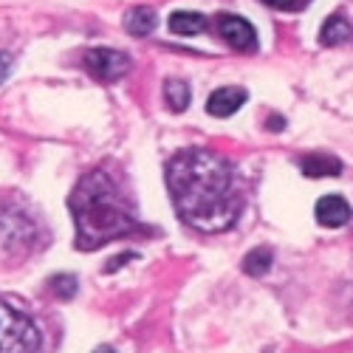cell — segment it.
Masks as SVG:
<instances>
[{"label":"cell","mask_w":353,"mask_h":353,"mask_svg":"<svg viewBox=\"0 0 353 353\" xmlns=\"http://www.w3.org/2000/svg\"><path fill=\"white\" fill-rule=\"evenodd\" d=\"M272 263H274L272 249L257 246V249H252V252L243 257V272H246L249 277H263V274L272 269Z\"/></svg>","instance_id":"obj_13"},{"label":"cell","mask_w":353,"mask_h":353,"mask_svg":"<svg viewBox=\"0 0 353 353\" xmlns=\"http://www.w3.org/2000/svg\"><path fill=\"white\" fill-rule=\"evenodd\" d=\"M128 260H136V254H130V252H125V254H119V257H116V263H108V266H105V272L110 274V272H116V269H119V266H125V263Z\"/></svg>","instance_id":"obj_17"},{"label":"cell","mask_w":353,"mask_h":353,"mask_svg":"<svg viewBox=\"0 0 353 353\" xmlns=\"http://www.w3.org/2000/svg\"><path fill=\"white\" fill-rule=\"evenodd\" d=\"M167 190L179 218L198 232H226L243 210L229 161L203 147H187L170 159Z\"/></svg>","instance_id":"obj_1"},{"label":"cell","mask_w":353,"mask_h":353,"mask_svg":"<svg viewBox=\"0 0 353 353\" xmlns=\"http://www.w3.org/2000/svg\"><path fill=\"white\" fill-rule=\"evenodd\" d=\"M94 353H116V350H113V347H110V345H99V347H97V350H94Z\"/></svg>","instance_id":"obj_19"},{"label":"cell","mask_w":353,"mask_h":353,"mask_svg":"<svg viewBox=\"0 0 353 353\" xmlns=\"http://www.w3.org/2000/svg\"><path fill=\"white\" fill-rule=\"evenodd\" d=\"M170 28L175 34H184V37H192V34H201L207 28V17L201 12H175L170 17Z\"/></svg>","instance_id":"obj_12"},{"label":"cell","mask_w":353,"mask_h":353,"mask_svg":"<svg viewBox=\"0 0 353 353\" xmlns=\"http://www.w3.org/2000/svg\"><path fill=\"white\" fill-rule=\"evenodd\" d=\"M68 207L77 223V249L97 252L110 241L136 234L144 226L136 221L130 201L108 170H91L77 181Z\"/></svg>","instance_id":"obj_2"},{"label":"cell","mask_w":353,"mask_h":353,"mask_svg":"<svg viewBox=\"0 0 353 353\" xmlns=\"http://www.w3.org/2000/svg\"><path fill=\"white\" fill-rule=\"evenodd\" d=\"M314 215H316V223H322L325 229H339V226L350 223L353 210L342 195H322L314 207Z\"/></svg>","instance_id":"obj_7"},{"label":"cell","mask_w":353,"mask_h":353,"mask_svg":"<svg viewBox=\"0 0 353 353\" xmlns=\"http://www.w3.org/2000/svg\"><path fill=\"white\" fill-rule=\"evenodd\" d=\"M300 170L308 179H334V175L342 172V161L334 156H325V153H314L300 161Z\"/></svg>","instance_id":"obj_9"},{"label":"cell","mask_w":353,"mask_h":353,"mask_svg":"<svg viewBox=\"0 0 353 353\" xmlns=\"http://www.w3.org/2000/svg\"><path fill=\"white\" fill-rule=\"evenodd\" d=\"M164 99L170 105V110L181 113L190 108V85L184 79H167L164 82Z\"/></svg>","instance_id":"obj_14"},{"label":"cell","mask_w":353,"mask_h":353,"mask_svg":"<svg viewBox=\"0 0 353 353\" xmlns=\"http://www.w3.org/2000/svg\"><path fill=\"white\" fill-rule=\"evenodd\" d=\"M215 23H218V34L234 51H254L257 48V34H254L249 20H243L238 14H218Z\"/></svg>","instance_id":"obj_6"},{"label":"cell","mask_w":353,"mask_h":353,"mask_svg":"<svg viewBox=\"0 0 353 353\" xmlns=\"http://www.w3.org/2000/svg\"><path fill=\"white\" fill-rule=\"evenodd\" d=\"M82 63H85V71L99 82L122 79L130 71V57L125 51H116V48H91L85 54Z\"/></svg>","instance_id":"obj_5"},{"label":"cell","mask_w":353,"mask_h":353,"mask_svg":"<svg viewBox=\"0 0 353 353\" xmlns=\"http://www.w3.org/2000/svg\"><path fill=\"white\" fill-rule=\"evenodd\" d=\"M156 26H159V14L150 6H136V9H130L125 14V28L133 37H147Z\"/></svg>","instance_id":"obj_10"},{"label":"cell","mask_w":353,"mask_h":353,"mask_svg":"<svg viewBox=\"0 0 353 353\" xmlns=\"http://www.w3.org/2000/svg\"><path fill=\"white\" fill-rule=\"evenodd\" d=\"M249 99V94L243 88H218V91L207 99V113L210 116H218V119H226V116L238 113L243 108V102Z\"/></svg>","instance_id":"obj_8"},{"label":"cell","mask_w":353,"mask_h":353,"mask_svg":"<svg viewBox=\"0 0 353 353\" xmlns=\"http://www.w3.org/2000/svg\"><path fill=\"white\" fill-rule=\"evenodd\" d=\"M37 241H40L37 221L14 201L0 203V243L9 252H28Z\"/></svg>","instance_id":"obj_4"},{"label":"cell","mask_w":353,"mask_h":353,"mask_svg":"<svg viewBox=\"0 0 353 353\" xmlns=\"http://www.w3.org/2000/svg\"><path fill=\"white\" fill-rule=\"evenodd\" d=\"M263 3H269L274 9H283V12H291V9L300 6V0H263Z\"/></svg>","instance_id":"obj_16"},{"label":"cell","mask_w":353,"mask_h":353,"mask_svg":"<svg viewBox=\"0 0 353 353\" xmlns=\"http://www.w3.org/2000/svg\"><path fill=\"white\" fill-rule=\"evenodd\" d=\"M40 331L23 311L0 303V353H40Z\"/></svg>","instance_id":"obj_3"},{"label":"cell","mask_w":353,"mask_h":353,"mask_svg":"<svg viewBox=\"0 0 353 353\" xmlns=\"http://www.w3.org/2000/svg\"><path fill=\"white\" fill-rule=\"evenodd\" d=\"M9 71H12V57L9 54H0V82H6Z\"/></svg>","instance_id":"obj_18"},{"label":"cell","mask_w":353,"mask_h":353,"mask_svg":"<svg viewBox=\"0 0 353 353\" xmlns=\"http://www.w3.org/2000/svg\"><path fill=\"white\" fill-rule=\"evenodd\" d=\"M350 37V23L345 20V14H331L319 28V43L322 46H339Z\"/></svg>","instance_id":"obj_11"},{"label":"cell","mask_w":353,"mask_h":353,"mask_svg":"<svg viewBox=\"0 0 353 353\" xmlns=\"http://www.w3.org/2000/svg\"><path fill=\"white\" fill-rule=\"evenodd\" d=\"M48 288L57 294V300H71L77 294V277L74 274H54Z\"/></svg>","instance_id":"obj_15"}]
</instances>
